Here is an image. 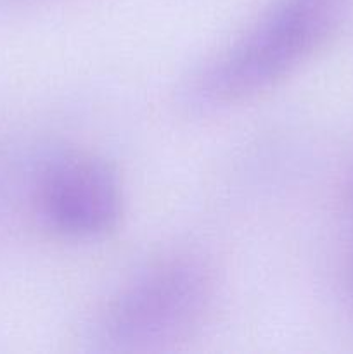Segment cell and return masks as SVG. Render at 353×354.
Instances as JSON below:
<instances>
[{"mask_svg":"<svg viewBox=\"0 0 353 354\" xmlns=\"http://www.w3.org/2000/svg\"><path fill=\"white\" fill-rule=\"evenodd\" d=\"M345 0H277L204 75L199 95L237 102L300 68L334 33Z\"/></svg>","mask_w":353,"mask_h":354,"instance_id":"obj_1","label":"cell"},{"mask_svg":"<svg viewBox=\"0 0 353 354\" xmlns=\"http://www.w3.org/2000/svg\"><path fill=\"white\" fill-rule=\"evenodd\" d=\"M211 299L213 282L199 261L166 259L107 304L99 322L100 341L120 351L163 348L199 327Z\"/></svg>","mask_w":353,"mask_h":354,"instance_id":"obj_2","label":"cell"},{"mask_svg":"<svg viewBox=\"0 0 353 354\" xmlns=\"http://www.w3.org/2000/svg\"><path fill=\"white\" fill-rule=\"evenodd\" d=\"M37 209L55 234L96 239L113 230L123 213L120 180L109 165L69 154L47 166L37 187Z\"/></svg>","mask_w":353,"mask_h":354,"instance_id":"obj_3","label":"cell"}]
</instances>
